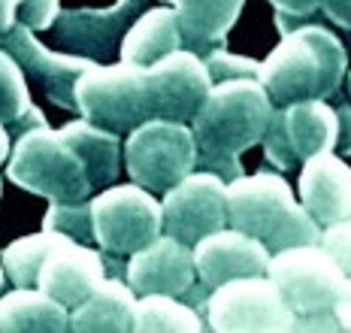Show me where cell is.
Segmentation results:
<instances>
[{
	"label": "cell",
	"instance_id": "cell-24",
	"mask_svg": "<svg viewBox=\"0 0 351 333\" xmlns=\"http://www.w3.org/2000/svg\"><path fill=\"white\" fill-rule=\"evenodd\" d=\"M61 240L64 234L43 227L40 234L21 236V240H12L6 249H0V264H3L6 282H12L16 288H36V273H40L43 258Z\"/></svg>",
	"mask_w": 351,
	"mask_h": 333
},
{
	"label": "cell",
	"instance_id": "cell-31",
	"mask_svg": "<svg viewBox=\"0 0 351 333\" xmlns=\"http://www.w3.org/2000/svg\"><path fill=\"white\" fill-rule=\"evenodd\" d=\"M321 6H324L327 18L351 31V0H321Z\"/></svg>",
	"mask_w": 351,
	"mask_h": 333
},
{
	"label": "cell",
	"instance_id": "cell-26",
	"mask_svg": "<svg viewBox=\"0 0 351 333\" xmlns=\"http://www.w3.org/2000/svg\"><path fill=\"white\" fill-rule=\"evenodd\" d=\"M43 227L64 234L76 243H94L91 230V200H64V204H49L43 215Z\"/></svg>",
	"mask_w": 351,
	"mask_h": 333
},
{
	"label": "cell",
	"instance_id": "cell-7",
	"mask_svg": "<svg viewBox=\"0 0 351 333\" xmlns=\"http://www.w3.org/2000/svg\"><path fill=\"white\" fill-rule=\"evenodd\" d=\"M282 300L294 318H315L333 312L336 300L346 285V273L330 258V251L321 249L318 243L288 245V249L273 251L267 260V270Z\"/></svg>",
	"mask_w": 351,
	"mask_h": 333
},
{
	"label": "cell",
	"instance_id": "cell-25",
	"mask_svg": "<svg viewBox=\"0 0 351 333\" xmlns=\"http://www.w3.org/2000/svg\"><path fill=\"white\" fill-rule=\"evenodd\" d=\"M31 106V88L19 61L0 46V121L10 125Z\"/></svg>",
	"mask_w": 351,
	"mask_h": 333
},
{
	"label": "cell",
	"instance_id": "cell-36",
	"mask_svg": "<svg viewBox=\"0 0 351 333\" xmlns=\"http://www.w3.org/2000/svg\"><path fill=\"white\" fill-rule=\"evenodd\" d=\"M3 285H6V273H3V264H0V291H3Z\"/></svg>",
	"mask_w": 351,
	"mask_h": 333
},
{
	"label": "cell",
	"instance_id": "cell-6",
	"mask_svg": "<svg viewBox=\"0 0 351 333\" xmlns=\"http://www.w3.org/2000/svg\"><path fill=\"white\" fill-rule=\"evenodd\" d=\"M124 170L130 182L152 194H164L179 179L197 170V143L191 125L170 119H145L128 130L124 140Z\"/></svg>",
	"mask_w": 351,
	"mask_h": 333
},
{
	"label": "cell",
	"instance_id": "cell-15",
	"mask_svg": "<svg viewBox=\"0 0 351 333\" xmlns=\"http://www.w3.org/2000/svg\"><path fill=\"white\" fill-rule=\"evenodd\" d=\"M191 249H194L197 282H200L206 291L224 285V282H230V279L261 276L269 260L267 245L258 243L254 236L243 234V230L230 227V224L206 234L203 240H197Z\"/></svg>",
	"mask_w": 351,
	"mask_h": 333
},
{
	"label": "cell",
	"instance_id": "cell-23",
	"mask_svg": "<svg viewBox=\"0 0 351 333\" xmlns=\"http://www.w3.org/2000/svg\"><path fill=\"white\" fill-rule=\"evenodd\" d=\"M206 328L203 315L185 300L170 294H140L134 303V330L140 333H200Z\"/></svg>",
	"mask_w": 351,
	"mask_h": 333
},
{
	"label": "cell",
	"instance_id": "cell-13",
	"mask_svg": "<svg viewBox=\"0 0 351 333\" xmlns=\"http://www.w3.org/2000/svg\"><path fill=\"white\" fill-rule=\"evenodd\" d=\"M0 46L6 49L12 58L19 61V67L25 70V76L43 82L49 100L61 110H76V100H73V85L82 70H88L94 64V58L82 55H58L52 49H46L36 40V31L25 27L21 21L10 27V31L0 37Z\"/></svg>",
	"mask_w": 351,
	"mask_h": 333
},
{
	"label": "cell",
	"instance_id": "cell-14",
	"mask_svg": "<svg viewBox=\"0 0 351 333\" xmlns=\"http://www.w3.org/2000/svg\"><path fill=\"white\" fill-rule=\"evenodd\" d=\"M124 282L134 294H170L182 297L197 282L194 249L170 234H158L152 243L128 255Z\"/></svg>",
	"mask_w": 351,
	"mask_h": 333
},
{
	"label": "cell",
	"instance_id": "cell-19",
	"mask_svg": "<svg viewBox=\"0 0 351 333\" xmlns=\"http://www.w3.org/2000/svg\"><path fill=\"white\" fill-rule=\"evenodd\" d=\"M58 134L67 140V146L79 155L85 166V176L91 188H106L121 173V136L112 130L91 125L88 119H73Z\"/></svg>",
	"mask_w": 351,
	"mask_h": 333
},
{
	"label": "cell",
	"instance_id": "cell-4",
	"mask_svg": "<svg viewBox=\"0 0 351 333\" xmlns=\"http://www.w3.org/2000/svg\"><path fill=\"white\" fill-rule=\"evenodd\" d=\"M6 179L25 191L46 197L49 204L88 200L94 191L79 155L49 125L31 127L16 136L6 158Z\"/></svg>",
	"mask_w": 351,
	"mask_h": 333
},
{
	"label": "cell",
	"instance_id": "cell-18",
	"mask_svg": "<svg viewBox=\"0 0 351 333\" xmlns=\"http://www.w3.org/2000/svg\"><path fill=\"white\" fill-rule=\"evenodd\" d=\"M134 288L124 276H104L79 306L70 309L67 330L76 333H128L134 330Z\"/></svg>",
	"mask_w": 351,
	"mask_h": 333
},
{
	"label": "cell",
	"instance_id": "cell-10",
	"mask_svg": "<svg viewBox=\"0 0 351 333\" xmlns=\"http://www.w3.org/2000/svg\"><path fill=\"white\" fill-rule=\"evenodd\" d=\"M336 130V110H330L324 100H294L288 106H273L261 143L276 166L294 170L318 151H333Z\"/></svg>",
	"mask_w": 351,
	"mask_h": 333
},
{
	"label": "cell",
	"instance_id": "cell-27",
	"mask_svg": "<svg viewBox=\"0 0 351 333\" xmlns=\"http://www.w3.org/2000/svg\"><path fill=\"white\" fill-rule=\"evenodd\" d=\"M200 58H203V64H206V73H209L212 82H224V79H243V76L258 79L261 61H252V58L224 52V49H215V46H212L209 52H203Z\"/></svg>",
	"mask_w": 351,
	"mask_h": 333
},
{
	"label": "cell",
	"instance_id": "cell-37",
	"mask_svg": "<svg viewBox=\"0 0 351 333\" xmlns=\"http://www.w3.org/2000/svg\"><path fill=\"white\" fill-rule=\"evenodd\" d=\"M0 197H3V176H0Z\"/></svg>",
	"mask_w": 351,
	"mask_h": 333
},
{
	"label": "cell",
	"instance_id": "cell-33",
	"mask_svg": "<svg viewBox=\"0 0 351 333\" xmlns=\"http://www.w3.org/2000/svg\"><path fill=\"white\" fill-rule=\"evenodd\" d=\"M336 119H339V130H336V149H339L342 155H351V106H342V110L336 112Z\"/></svg>",
	"mask_w": 351,
	"mask_h": 333
},
{
	"label": "cell",
	"instance_id": "cell-35",
	"mask_svg": "<svg viewBox=\"0 0 351 333\" xmlns=\"http://www.w3.org/2000/svg\"><path fill=\"white\" fill-rule=\"evenodd\" d=\"M10 149H12V136H10V130H6L3 121H0V166H3L6 158H10Z\"/></svg>",
	"mask_w": 351,
	"mask_h": 333
},
{
	"label": "cell",
	"instance_id": "cell-8",
	"mask_svg": "<svg viewBox=\"0 0 351 333\" xmlns=\"http://www.w3.org/2000/svg\"><path fill=\"white\" fill-rule=\"evenodd\" d=\"M91 230L104 251L128 258L164 234L160 200L136 182L106 185L91 200Z\"/></svg>",
	"mask_w": 351,
	"mask_h": 333
},
{
	"label": "cell",
	"instance_id": "cell-20",
	"mask_svg": "<svg viewBox=\"0 0 351 333\" xmlns=\"http://www.w3.org/2000/svg\"><path fill=\"white\" fill-rule=\"evenodd\" d=\"M67 318L70 309L40 288L0 291V333H61Z\"/></svg>",
	"mask_w": 351,
	"mask_h": 333
},
{
	"label": "cell",
	"instance_id": "cell-17",
	"mask_svg": "<svg viewBox=\"0 0 351 333\" xmlns=\"http://www.w3.org/2000/svg\"><path fill=\"white\" fill-rule=\"evenodd\" d=\"M300 204L318 227L351 221V166L333 151L306 158L300 170Z\"/></svg>",
	"mask_w": 351,
	"mask_h": 333
},
{
	"label": "cell",
	"instance_id": "cell-16",
	"mask_svg": "<svg viewBox=\"0 0 351 333\" xmlns=\"http://www.w3.org/2000/svg\"><path fill=\"white\" fill-rule=\"evenodd\" d=\"M106 276L104 251L91 249L88 243H76L64 236L61 243L43 258L36 273V288L46 291L61 306H79Z\"/></svg>",
	"mask_w": 351,
	"mask_h": 333
},
{
	"label": "cell",
	"instance_id": "cell-1",
	"mask_svg": "<svg viewBox=\"0 0 351 333\" xmlns=\"http://www.w3.org/2000/svg\"><path fill=\"white\" fill-rule=\"evenodd\" d=\"M269 112L273 103L258 79L212 82L203 106L188 121L197 143V164L203 161L218 176H239V155L261 143Z\"/></svg>",
	"mask_w": 351,
	"mask_h": 333
},
{
	"label": "cell",
	"instance_id": "cell-5",
	"mask_svg": "<svg viewBox=\"0 0 351 333\" xmlns=\"http://www.w3.org/2000/svg\"><path fill=\"white\" fill-rule=\"evenodd\" d=\"M73 100L82 119L112 134H128L145 119H152L145 67L136 64H97L82 70L73 85Z\"/></svg>",
	"mask_w": 351,
	"mask_h": 333
},
{
	"label": "cell",
	"instance_id": "cell-32",
	"mask_svg": "<svg viewBox=\"0 0 351 333\" xmlns=\"http://www.w3.org/2000/svg\"><path fill=\"white\" fill-rule=\"evenodd\" d=\"M285 16H309L321 6V0H269Z\"/></svg>",
	"mask_w": 351,
	"mask_h": 333
},
{
	"label": "cell",
	"instance_id": "cell-11",
	"mask_svg": "<svg viewBox=\"0 0 351 333\" xmlns=\"http://www.w3.org/2000/svg\"><path fill=\"white\" fill-rule=\"evenodd\" d=\"M164 234L194 245L206 234L228 227V182L212 170H191L160 200Z\"/></svg>",
	"mask_w": 351,
	"mask_h": 333
},
{
	"label": "cell",
	"instance_id": "cell-30",
	"mask_svg": "<svg viewBox=\"0 0 351 333\" xmlns=\"http://www.w3.org/2000/svg\"><path fill=\"white\" fill-rule=\"evenodd\" d=\"M333 318L339 330H351V279H346V285H342V294L333 306Z\"/></svg>",
	"mask_w": 351,
	"mask_h": 333
},
{
	"label": "cell",
	"instance_id": "cell-39",
	"mask_svg": "<svg viewBox=\"0 0 351 333\" xmlns=\"http://www.w3.org/2000/svg\"><path fill=\"white\" fill-rule=\"evenodd\" d=\"M164 3H170V6H173V3H176V0H164Z\"/></svg>",
	"mask_w": 351,
	"mask_h": 333
},
{
	"label": "cell",
	"instance_id": "cell-12",
	"mask_svg": "<svg viewBox=\"0 0 351 333\" xmlns=\"http://www.w3.org/2000/svg\"><path fill=\"white\" fill-rule=\"evenodd\" d=\"M212 79L206 73L203 58L185 46L145 67V91H149L152 119H170L188 125L194 112L203 106Z\"/></svg>",
	"mask_w": 351,
	"mask_h": 333
},
{
	"label": "cell",
	"instance_id": "cell-21",
	"mask_svg": "<svg viewBox=\"0 0 351 333\" xmlns=\"http://www.w3.org/2000/svg\"><path fill=\"white\" fill-rule=\"evenodd\" d=\"M182 49V31L179 18L170 3L145 10L134 25L128 27V34L121 37L119 58L124 64H136V67H149L158 58Z\"/></svg>",
	"mask_w": 351,
	"mask_h": 333
},
{
	"label": "cell",
	"instance_id": "cell-40",
	"mask_svg": "<svg viewBox=\"0 0 351 333\" xmlns=\"http://www.w3.org/2000/svg\"><path fill=\"white\" fill-rule=\"evenodd\" d=\"M16 3H19V0H16Z\"/></svg>",
	"mask_w": 351,
	"mask_h": 333
},
{
	"label": "cell",
	"instance_id": "cell-34",
	"mask_svg": "<svg viewBox=\"0 0 351 333\" xmlns=\"http://www.w3.org/2000/svg\"><path fill=\"white\" fill-rule=\"evenodd\" d=\"M16 25V0H0V37Z\"/></svg>",
	"mask_w": 351,
	"mask_h": 333
},
{
	"label": "cell",
	"instance_id": "cell-38",
	"mask_svg": "<svg viewBox=\"0 0 351 333\" xmlns=\"http://www.w3.org/2000/svg\"><path fill=\"white\" fill-rule=\"evenodd\" d=\"M348 91H351V70H348Z\"/></svg>",
	"mask_w": 351,
	"mask_h": 333
},
{
	"label": "cell",
	"instance_id": "cell-9",
	"mask_svg": "<svg viewBox=\"0 0 351 333\" xmlns=\"http://www.w3.org/2000/svg\"><path fill=\"white\" fill-rule=\"evenodd\" d=\"M294 312L282 300L279 288L261 276L230 279L206 297V328L218 333H276L294 330Z\"/></svg>",
	"mask_w": 351,
	"mask_h": 333
},
{
	"label": "cell",
	"instance_id": "cell-28",
	"mask_svg": "<svg viewBox=\"0 0 351 333\" xmlns=\"http://www.w3.org/2000/svg\"><path fill=\"white\" fill-rule=\"evenodd\" d=\"M61 16V0H19L16 21L31 31H49Z\"/></svg>",
	"mask_w": 351,
	"mask_h": 333
},
{
	"label": "cell",
	"instance_id": "cell-22",
	"mask_svg": "<svg viewBox=\"0 0 351 333\" xmlns=\"http://www.w3.org/2000/svg\"><path fill=\"white\" fill-rule=\"evenodd\" d=\"M243 3L245 0H176L173 10L179 18L182 46L197 55L209 52L237 25Z\"/></svg>",
	"mask_w": 351,
	"mask_h": 333
},
{
	"label": "cell",
	"instance_id": "cell-29",
	"mask_svg": "<svg viewBox=\"0 0 351 333\" xmlns=\"http://www.w3.org/2000/svg\"><path fill=\"white\" fill-rule=\"evenodd\" d=\"M318 245L330 251V258L339 264V270L351 279V221H339V224H330V227H321Z\"/></svg>",
	"mask_w": 351,
	"mask_h": 333
},
{
	"label": "cell",
	"instance_id": "cell-2",
	"mask_svg": "<svg viewBox=\"0 0 351 333\" xmlns=\"http://www.w3.org/2000/svg\"><path fill=\"white\" fill-rule=\"evenodd\" d=\"M348 70L346 46L321 25L288 31L258 67V82L273 106L294 100H327L339 91Z\"/></svg>",
	"mask_w": 351,
	"mask_h": 333
},
{
	"label": "cell",
	"instance_id": "cell-3",
	"mask_svg": "<svg viewBox=\"0 0 351 333\" xmlns=\"http://www.w3.org/2000/svg\"><path fill=\"white\" fill-rule=\"evenodd\" d=\"M228 224L267 245V251L318 243L321 227L279 173L233 176L228 182Z\"/></svg>",
	"mask_w": 351,
	"mask_h": 333
}]
</instances>
